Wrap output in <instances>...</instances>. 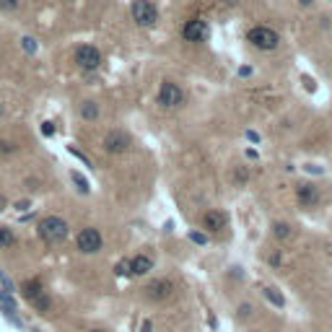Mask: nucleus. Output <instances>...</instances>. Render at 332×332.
Instances as JSON below:
<instances>
[{
	"instance_id": "aec40b11",
	"label": "nucleus",
	"mask_w": 332,
	"mask_h": 332,
	"mask_svg": "<svg viewBox=\"0 0 332 332\" xmlns=\"http://www.w3.org/2000/svg\"><path fill=\"white\" fill-rule=\"evenodd\" d=\"M18 5H21V0H0V11H5V13L16 11Z\"/></svg>"
},
{
	"instance_id": "6e6552de",
	"label": "nucleus",
	"mask_w": 332,
	"mask_h": 332,
	"mask_svg": "<svg viewBox=\"0 0 332 332\" xmlns=\"http://www.w3.org/2000/svg\"><path fill=\"white\" fill-rule=\"evenodd\" d=\"M76 62H78L81 70L88 73V70H96L104 60H101V52L94 47V44H83V47L76 50Z\"/></svg>"
},
{
	"instance_id": "393cba45",
	"label": "nucleus",
	"mask_w": 332,
	"mask_h": 332,
	"mask_svg": "<svg viewBox=\"0 0 332 332\" xmlns=\"http://www.w3.org/2000/svg\"><path fill=\"white\" fill-rule=\"evenodd\" d=\"M190 239H192L195 244H205V242H208V239H205V234H197V231H192V234H190Z\"/></svg>"
},
{
	"instance_id": "9d476101",
	"label": "nucleus",
	"mask_w": 332,
	"mask_h": 332,
	"mask_svg": "<svg viewBox=\"0 0 332 332\" xmlns=\"http://www.w3.org/2000/svg\"><path fill=\"white\" fill-rule=\"evenodd\" d=\"M296 197H299V202H301V208H314L317 202H319V190H317L311 182H304V184H299Z\"/></svg>"
},
{
	"instance_id": "39448f33",
	"label": "nucleus",
	"mask_w": 332,
	"mask_h": 332,
	"mask_svg": "<svg viewBox=\"0 0 332 332\" xmlns=\"http://www.w3.org/2000/svg\"><path fill=\"white\" fill-rule=\"evenodd\" d=\"M133 18L138 26H153L159 21V11L151 0H133Z\"/></svg>"
},
{
	"instance_id": "dca6fc26",
	"label": "nucleus",
	"mask_w": 332,
	"mask_h": 332,
	"mask_svg": "<svg viewBox=\"0 0 332 332\" xmlns=\"http://www.w3.org/2000/svg\"><path fill=\"white\" fill-rule=\"evenodd\" d=\"M78 112H81L83 119H96L99 117V104H96V101H83Z\"/></svg>"
},
{
	"instance_id": "c756f323",
	"label": "nucleus",
	"mask_w": 332,
	"mask_h": 332,
	"mask_svg": "<svg viewBox=\"0 0 332 332\" xmlns=\"http://www.w3.org/2000/svg\"><path fill=\"white\" fill-rule=\"evenodd\" d=\"M299 3H301V5H311L314 0H299Z\"/></svg>"
},
{
	"instance_id": "bb28decb",
	"label": "nucleus",
	"mask_w": 332,
	"mask_h": 332,
	"mask_svg": "<svg viewBox=\"0 0 332 332\" xmlns=\"http://www.w3.org/2000/svg\"><path fill=\"white\" fill-rule=\"evenodd\" d=\"M0 283H3V285H5V291H13V285H11V280H8V278H5V275H3V273H0Z\"/></svg>"
},
{
	"instance_id": "a878e982",
	"label": "nucleus",
	"mask_w": 332,
	"mask_h": 332,
	"mask_svg": "<svg viewBox=\"0 0 332 332\" xmlns=\"http://www.w3.org/2000/svg\"><path fill=\"white\" fill-rule=\"evenodd\" d=\"M42 133H44V135H52V133H55L52 122H44V125H42Z\"/></svg>"
},
{
	"instance_id": "423d86ee",
	"label": "nucleus",
	"mask_w": 332,
	"mask_h": 332,
	"mask_svg": "<svg viewBox=\"0 0 332 332\" xmlns=\"http://www.w3.org/2000/svg\"><path fill=\"white\" fill-rule=\"evenodd\" d=\"M76 244L83 254H96L101 247H104V239H101V231L99 228H83V231L78 234Z\"/></svg>"
},
{
	"instance_id": "f257e3e1",
	"label": "nucleus",
	"mask_w": 332,
	"mask_h": 332,
	"mask_svg": "<svg viewBox=\"0 0 332 332\" xmlns=\"http://www.w3.org/2000/svg\"><path fill=\"white\" fill-rule=\"evenodd\" d=\"M36 234H39V239L47 244H62L68 239L70 228L60 216H44L39 223H36Z\"/></svg>"
},
{
	"instance_id": "a211bd4d",
	"label": "nucleus",
	"mask_w": 332,
	"mask_h": 332,
	"mask_svg": "<svg viewBox=\"0 0 332 332\" xmlns=\"http://www.w3.org/2000/svg\"><path fill=\"white\" fill-rule=\"evenodd\" d=\"M265 299H267V301H273L275 306H283V304H285V301H283V296H280V293L275 291V288H265Z\"/></svg>"
},
{
	"instance_id": "4be33fe9",
	"label": "nucleus",
	"mask_w": 332,
	"mask_h": 332,
	"mask_svg": "<svg viewBox=\"0 0 332 332\" xmlns=\"http://www.w3.org/2000/svg\"><path fill=\"white\" fill-rule=\"evenodd\" d=\"M114 273H117V275H130V260H122V262H117Z\"/></svg>"
},
{
	"instance_id": "f8f14e48",
	"label": "nucleus",
	"mask_w": 332,
	"mask_h": 332,
	"mask_svg": "<svg viewBox=\"0 0 332 332\" xmlns=\"http://www.w3.org/2000/svg\"><path fill=\"white\" fill-rule=\"evenodd\" d=\"M153 270V260L148 254H135L130 260V275H138V278H143L145 273Z\"/></svg>"
},
{
	"instance_id": "20e7f679",
	"label": "nucleus",
	"mask_w": 332,
	"mask_h": 332,
	"mask_svg": "<svg viewBox=\"0 0 332 332\" xmlns=\"http://www.w3.org/2000/svg\"><path fill=\"white\" fill-rule=\"evenodd\" d=\"M130 135H127L125 130H109L104 135V140H101V148H104L107 153H112V156H119V153H125L127 148H130Z\"/></svg>"
},
{
	"instance_id": "b1692460",
	"label": "nucleus",
	"mask_w": 332,
	"mask_h": 332,
	"mask_svg": "<svg viewBox=\"0 0 332 332\" xmlns=\"http://www.w3.org/2000/svg\"><path fill=\"white\" fill-rule=\"evenodd\" d=\"M21 42H24V50H26V52H34V50H36V42L31 39V36H24Z\"/></svg>"
},
{
	"instance_id": "412c9836",
	"label": "nucleus",
	"mask_w": 332,
	"mask_h": 332,
	"mask_svg": "<svg viewBox=\"0 0 332 332\" xmlns=\"http://www.w3.org/2000/svg\"><path fill=\"white\" fill-rule=\"evenodd\" d=\"M73 182H76V187H78L81 192H88V182L83 179V177H81L78 171H73Z\"/></svg>"
},
{
	"instance_id": "5701e85b",
	"label": "nucleus",
	"mask_w": 332,
	"mask_h": 332,
	"mask_svg": "<svg viewBox=\"0 0 332 332\" xmlns=\"http://www.w3.org/2000/svg\"><path fill=\"white\" fill-rule=\"evenodd\" d=\"M0 153H5V156L16 153V143H11V140H0Z\"/></svg>"
},
{
	"instance_id": "c85d7f7f",
	"label": "nucleus",
	"mask_w": 332,
	"mask_h": 332,
	"mask_svg": "<svg viewBox=\"0 0 332 332\" xmlns=\"http://www.w3.org/2000/svg\"><path fill=\"white\" fill-rule=\"evenodd\" d=\"M249 311H252V306H247V304H244V306H242V309H239V314H242V317H247V314H249Z\"/></svg>"
},
{
	"instance_id": "6ab92c4d",
	"label": "nucleus",
	"mask_w": 332,
	"mask_h": 332,
	"mask_svg": "<svg viewBox=\"0 0 332 332\" xmlns=\"http://www.w3.org/2000/svg\"><path fill=\"white\" fill-rule=\"evenodd\" d=\"M273 234L278 236V239H285V236L291 234V228H288V223H275L273 226Z\"/></svg>"
},
{
	"instance_id": "9b49d317",
	"label": "nucleus",
	"mask_w": 332,
	"mask_h": 332,
	"mask_svg": "<svg viewBox=\"0 0 332 332\" xmlns=\"http://www.w3.org/2000/svg\"><path fill=\"white\" fill-rule=\"evenodd\" d=\"M228 223V216L223 210H208L205 216H202V228L205 231H223Z\"/></svg>"
},
{
	"instance_id": "1a4fd4ad",
	"label": "nucleus",
	"mask_w": 332,
	"mask_h": 332,
	"mask_svg": "<svg viewBox=\"0 0 332 332\" xmlns=\"http://www.w3.org/2000/svg\"><path fill=\"white\" fill-rule=\"evenodd\" d=\"M171 291H174V285L171 280H166V278H159V280H153L145 285V296H148L151 301H166L171 296Z\"/></svg>"
},
{
	"instance_id": "4468645a",
	"label": "nucleus",
	"mask_w": 332,
	"mask_h": 332,
	"mask_svg": "<svg viewBox=\"0 0 332 332\" xmlns=\"http://www.w3.org/2000/svg\"><path fill=\"white\" fill-rule=\"evenodd\" d=\"M44 291V285H42V280L39 278H29V280H24L21 283V296L24 299H34V296H39V293Z\"/></svg>"
},
{
	"instance_id": "7c9ffc66",
	"label": "nucleus",
	"mask_w": 332,
	"mask_h": 332,
	"mask_svg": "<svg viewBox=\"0 0 332 332\" xmlns=\"http://www.w3.org/2000/svg\"><path fill=\"white\" fill-rule=\"evenodd\" d=\"M88 332H104V330H88Z\"/></svg>"
},
{
	"instance_id": "f03ea898",
	"label": "nucleus",
	"mask_w": 332,
	"mask_h": 332,
	"mask_svg": "<svg viewBox=\"0 0 332 332\" xmlns=\"http://www.w3.org/2000/svg\"><path fill=\"white\" fill-rule=\"evenodd\" d=\"M247 42L262 52H270L280 44V34L275 29H270V26H254V29L247 31Z\"/></svg>"
},
{
	"instance_id": "7ed1b4c3",
	"label": "nucleus",
	"mask_w": 332,
	"mask_h": 332,
	"mask_svg": "<svg viewBox=\"0 0 332 332\" xmlns=\"http://www.w3.org/2000/svg\"><path fill=\"white\" fill-rule=\"evenodd\" d=\"M184 101H187V96H184V91L177 86V83H171V81H164L161 83V88H159V104L166 107V109H177L182 107Z\"/></svg>"
},
{
	"instance_id": "0eeeda50",
	"label": "nucleus",
	"mask_w": 332,
	"mask_h": 332,
	"mask_svg": "<svg viewBox=\"0 0 332 332\" xmlns=\"http://www.w3.org/2000/svg\"><path fill=\"white\" fill-rule=\"evenodd\" d=\"M208 34H210V26H208V21H202V18H192V21H187V24L182 26L184 42H192V44L205 42Z\"/></svg>"
},
{
	"instance_id": "f3484780",
	"label": "nucleus",
	"mask_w": 332,
	"mask_h": 332,
	"mask_svg": "<svg viewBox=\"0 0 332 332\" xmlns=\"http://www.w3.org/2000/svg\"><path fill=\"white\" fill-rule=\"evenodd\" d=\"M16 244V236L13 231L8 226H0V249H5V247H13Z\"/></svg>"
},
{
	"instance_id": "cd10ccee",
	"label": "nucleus",
	"mask_w": 332,
	"mask_h": 332,
	"mask_svg": "<svg viewBox=\"0 0 332 332\" xmlns=\"http://www.w3.org/2000/svg\"><path fill=\"white\" fill-rule=\"evenodd\" d=\"M8 208V197L3 195V192H0V210H5Z\"/></svg>"
},
{
	"instance_id": "ddd939ff",
	"label": "nucleus",
	"mask_w": 332,
	"mask_h": 332,
	"mask_svg": "<svg viewBox=\"0 0 332 332\" xmlns=\"http://www.w3.org/2000/svg\"><path fill=\"white\" fill-rule=\"evenodd\" d=\"M0 311H3V314L13 322V325H18V327H21V319L16 317V301H13L11 296H8L5 291H0Z\"/></svg>"
},
{
	"instance_id": "2eb2a0df",
	"label": "nucleus",
	"mask_w": 332,
	"mask_h": 332,
	"mask_svg": "<svg viewBox=\"0 0 332 332\" xmlns=\"http://www.w3.org/2000/svg\"><path fill=\"white\" fill-rule=\"evenodd\" d=\"M31 304H34V309L39 311V314H47V311L52 309V299H50V293H39V296H34L31 299Z\"/></svg>"
}]
</instances>
